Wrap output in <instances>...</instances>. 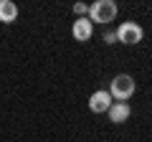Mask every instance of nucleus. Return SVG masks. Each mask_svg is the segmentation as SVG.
I'll return each mask as SVG.
<instances>
[{
    "label": "nucleus",
    "mask_w": 152,
    "mask_h": 142,
    "mask_svg": "<svg viewBox=\"0 0 152 142\" xmlns=\"http://www.w3.org/2000/svg\"><path fill=\"white\" fill-rule=\"evenodd\" d=\"M117 18V3L114 0H96L89 5V20L94 23H112Z\"/></svg>",
    "instance_id": "obj_1"
},
{
    "label": "nucleus",
    "mask_w": 152,
    "mask_h": 142,
    "mask_svg": "<svg viewBox=\"0 0 152 142\" xmlns=\"http://www.w3.org/2000/svg\"><path fill=\"white\" fill-rule=\"evenodd\" d=\"M134 79L129 76V74H117V76L112 79V86H109V94H112L114 99H119V102H127V99L134 94Z\"/></svg>",
    "instance_id": "obj_2"
},
{
    "label": "nucleus",
    "mask_w": 152,
    "mask_h": 142,
    "mask_svg": "<svg viewBox=\"0 0 152 142\" xmlns=\"http://www.w3.org/2000/svg\"><path fill=\"white\" fill-rule=\"evenodd\" d=\"M114 33H117V41H119V43H124V46H137V43L142 41V36H145L142 26H140V23H134V20L122 23Z\"/></svg>",
    "instance_id": "obj_3"
},
{
    "label": "nucleus",
    "mask_w": 152,
    "mask_h": 142,
    "mask_svg": "<svg viewBox=\"0 0 152 142\" xmlns=\"http://www.w3.org/2000/svg\"><path fill=\"white\" fill-rule=\"evenodd\" d=\"M109 107H112V94H109L107 89H99V91H94L91 97H89V109H91L94 114L109 112Z\"/></svg>",
    "instance_id": "obj_4"
},
{
    "label": "nucleus",
    "mask_w": 152,
    "mask_h": 142,
    "mask_svg": "<svg viewBox=\"0 0 152 142\" xmlns=\"http://www.w3.org/2000/svg\"><path fill=\"white\" fill-rule=\"evenodd\" d=\"M71 33H74V38L76 41H89L91 38V33H94V26H91V20L89 18H79V20L74 23V28H71Z\"/></svg>",
    "instance_id": "obj_5"
},
{
    "label": "nucleus",
    "mask_w": 152,
    "mask_h": 142,
    "mask_svg": "<svg viewBox=\"0 0 152 142\" xmlns=\"http://www.w3.org/2000/svg\"><path fill=\"white\" fill-rule=\"evenodd\" d=\"M107 114H109V119H112L114 124H122V122H127V119H129V114H132V112H129V107H127V104H112Z\"/></svg>",
    "instance_id": "obj_6"
},
{
    "label": "nucleus",
    "mask_w": 152,
    "mask_h": 142,
    "mask_svg": "<svg viewBox=\"0 0 152 142\" xmlns=\"http://www.w3.org/2000/svg\"><path fill=\"white\" fill-rule=\"evenodd\" d=\"M18 18V5L13 0H0V20L3 23H13Z\"/></svg>",
    "instance_id": "obj_7"
},
{
    "label": "nucleus",
    "mask_w": 152,
    "mask_h": 142,
    "mask_svg": "<svg viewBox=\"0 0 152 142\" xmlns=\"http://www.w3.org/2000/svg\"><path fill=\"white\" fill-rule=\"evenodd\" d=\"M74 10L79 13V15H89V8L84 5V3H76V5H74Z\"/></svg>",
    "instance_id": "obj_8"
},
{
    "label": "nucleus",
    "mask_w": 152,
    "mask_h": 142,
    "mask_svg": "<svg viewBox=\"0 0 152 142\" xmlns=\"http://www.w3.org/2000/svg\"><path fill=\"white\" fill-rule=\"evenodd\" d=\"M117 41V33H104V43H114Z\"/></svg>",
    "instance_id": "obj_9"
}]
</instances>
